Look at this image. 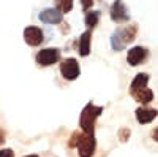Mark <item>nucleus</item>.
Returning a JSON list of instances; mask_svg holds the SVG:
<instances>
[{"mask_svg": "<svg viewBox=\"0 0 158 157\" xmlns=\"http://www.w3.org/2000/svg\"><path fill=\"white\" fill-rule=\"evenodd\" d=\"M103 113V107H97L92 102H89L81 111L79 116V127H81V132L87 133V135H95V124L97 119L101 116Z\"/></svg>", "mask_w": 158, "mask_h": 157, "instance_id": "1", "label": "nucleus"}, {"mask_svg": "<svg viewBox=\"0 0 158 157\" xmlns=\"http://www.w3.org/2000/svg\"><path fill=\"white\" fill-rule=\"evenodd\" d=\"M60 56H62L60 49H57V48H44V49L36 52L35 60H36V63L40 65V67H51V65L60 62Z\"/></svg>", "mask_w": 158, "mask_h": 157, "instance_id": "2", "label": "nucleus"}, {"mask_svg": "<svg viewBox=\"0 0 158 157\" xmlns=\"http://www.w3.org/2000/svg\"><path fill=\"white\" fill-rule=\"evenodd\" d=\"M77 154L79 157H94L95 151H97V140L95 135H87V133H81L79 141L76 145Z\"/></svg>", "mask_w": 158, "mask_h": 157, "instance_id": "3", "label": "nucleus"}, {"mask_svg": "<svg viewBox=\"0 0 158 157\" xmlns=\"http://www.w3.org/2000/svg\"><path fill=\"white\" fill-rule=\"evenodd\" d=\"M60 73L67 81H74L76 78L81 75V67H79V62L74 57H67L63 59L60 63Z\"/></svg>", "mask_w": 158, "mask_h": 157, "instance_id": "4", "label": "nucleus"}, {"mask_svg": "<svg viewBox=\"0 0 158 157\" xmlns=\"http://www.w3.org/2000/svg\"><path fill=\"white\" fill-rule=\"evenodd\" d=\"M109 15L115 24H127L130 21V11H128L127 5L123 3V0H115L111 5Z\"/></svg>", "mask_w": 158, "mask_h": 157, "instance_id": "5", "label": "nucleus"}, {"mask_svg": "<svg viewBox=\"0 0 158 157\" xmlns=\"http://www.w3.org/2000/svg\"><path fill=\"white\" fill-rule=\"evenodd\" d=\"M24 41L27 43L32 48L40 46L44 41V33L40 27H35V25H29V27L24 29Z\"/></svg>", "mask_w": 158, "mask_h": 157, "instance_id": "6", "label": "nucleus"}, {"mask_svg": "<svg viewBox=\"0 0 158 157\" xmlns=\"http://www.w3.org/2000/svg\"><path fill=\"white\" fill-rule=\"evenodd\" d=\"M149 57V51L144 46H133L127 52V62L131 67H138L142 62H146Z\"/></svg>", "mask_w": 158, "mask_h": 157, "instance_id": "7", "label": "nucleus"}, {"mask_svg": "<svg viewBox=\"0 0 158 157\" xmlns=\"http://www.w3.org/2000/svg\"><path fill=\"white\" fill-rule=\"evenodd\" d=\"M38 19L43 24H60L63 21V15L57 8H44L43 11H40Z\"/></svg>", "mask_w": 158, "mask_h": 157, "instance_id": "8", "label": "nucleus"}, {"mask_svg": "<svg viewBox=\"0 0 158 157\" xmlns=\"http://www.w3.org/2000/svg\"><path fill=\"white\" fill-rule=\"evenodd\" d=\"M135 114H136V121H138L139 124H150L152 121H155V119H156V116H158V110L142 107V108H138Z\"/></svg>", "mask_w": 158, "mask_h": 157, "instance_id": "9", "label": "nucleus"}, {"mask_svg": "<svg viewBox=\"0 0 158 157\" xmlns=\"http://www.w3.org/2000/svg\"><path fill=\"white\" fill-rule=\"evenodd\" d=\"M90 43H92V32L85 30L81 37H79V46H77L79 56L87 57L90 54Z\"/></svg>", "mask_w": 158, "mask_h": 157, "instance_id": "10", "label": "nucleus"}, {"mask_svg": "<svg viewBox=\"0 0 158 157\" xmlns=\"http://www.w3.org/2000/svg\"><path fill=\"white\" fill-rule=\"evenodd\" d=\"M131 97H133L138 103H141V105H147V103H150L153 100V92L146 86V87H142V89L135 90V92L131 94Z\"/></svg>", "mask_w": 158, "mask_h": 157, "instance_id": "11", "label": "nucleus"}, {"mask_svg": "<svg viewBox=\"0 0 158 157\" xmlns=\"http://www.w3.org/2000/svg\"><path fill=\"white\" fill-rule=\"evenodd\" d=\"M120 35H122V40H123L125 45L133 43L136 40V35H138V25L136 24H130V25H127L125 29H120Z\"/></svg>", "mask_w": 158, "mask_h": 157, "instance_id": "12", "label": "nucleus"}, {"mask_svg": "<svg viewBox=\"0 0 158 157\" xmlns=\"http://www.w3.org/2000/svg\"><path fill=\"white\" fill-rule=\"evenodd\" d=\"M147 83H149V75H147V73H138V75L133 78L131 84H130V94H133L135 90H138V89L146 87Z\"/></svg>", "mask_w": 158, "mask_h": 157, "instance_id": "13", "label": "nucleus"}, {"mask_svg": "<svg viewBox=\"0 0 158 157\" xmlns=\"http://www.w3.org/2000/svg\"><path fill=\"white\" fill-rule=\"evenodd\" d=\"M111 46H112V49L114 51H117V52H120V51H123L125 49V43H123V40H122V35H120V29H117L112 35H111Z\"/></svg>", "mask_w": 158, "mask_h": 157, "instance_id": "14", "label": "nucleus"}, {"mask_svg": "<svg viewBox=\"0 0 158 157\" xmlns=\"http://www.w3.org/2000/svg\"><path fill=\"white\" fill-rule=\"evenodd\" d=\"M84 22L89 29H95L100 22V11H87V15L84 18Z\"/></svg>", "mask_w": 158, "mask_h": 157, "instance_id": "15", "label": "nucleus"}, {"mask_svg": "<svg viewBox=\"0 0 158 157\" xmlns=\"http://www.w3.org/2000/svg\"><path fill=\"white\" fill-rule=\"evenodd\" d=\"M56 8L65 15V13H70L73 10V0H56Z\"/></svg>", "mask_w": 158, "mask_h": 157, "instance_id": "16", "label": "nucleus"}, {"mask_svg": "<svg viewBox=\"0 0 158 157\" xmlns=\"http://www.w3.org/2000/svg\"><path fill=\"white\" fill-rule=\"evenodd\" d=\"M117 137L118 140H120L122 143H127L131 137V130L128 127H122V129H118V132H117Z\"/></svg>", "mask_w": 158, "mask_h": 157, "instance_id": "17", "label": "nucleus"}, {"mask_svg": "<svg viewBox=\"0 0 158 157\" xmlns=\"http://www.w3.org/2000/svg\"><path fill=\"white\" fill-rule=\"evenodd\" d=\"M81 133H82V132H74V133L71 135V138H70V141H68V148H76V145H77V141H79V137H81Z\"/></svg>", "mask_w": 158, "mask_h": 157, "instance_id": "18", "label": "nucleus"}, {"mask_svg": "<svg viewBox=\"0 0 158 157\" xmlns=\"http://www.w3.org/2000/svg\"><path fill=\"white\" fill-rule=\"evenodd\" d=\"M0 157H15V151L10 148H3L0 149Z\"/></svg>", "mask_w": 158, "mask_h": 157, "instance_id": "19", "label": "nucleus"}, {"mask_svg": "<svg viewBox=\"0 0 158 157\" xmlns=\"http://www.w3.org/2000/svg\"><path fill=\"white\" fill-rule=\"evenodd\" d=\"M92 5H94V0H81V7L84 11H89L92 8Z\"/></svg>", "mask_w": 158, "mask_h": 157, "instance_id": "20", "label": "nucleus"}, {"mask_svg": "<svg viewBox=\"0 0 158 157\" xmlns=\"http://www.w3.org/2000/svg\"><path fill=\"white\" fill-rule=\"evenodd\" d=\"M152 140L158 143V127H155V129L152 130Z\"/></svg>", "mask_w": 158, "mask_h": 157, "instance_id": "21", "label": "nucleus"}, {"mask_svg": "<svg viewBox=\"0 0 158 157\" xmlns=\"http://www.w3.org/2000/svg\"><path fill=\"white\" fill-rule=\"evenodd\" d=\"M5 137H6V135H5V130L0 129V146H2L3 143H5Z\"/></svg>", "mask_w": 158, "mask_h": 157, "instance_id": "22", "label": "nucleus"}, {"mask_svg": "<svg viewBox=\"0 0 158 157\" xmlns=\"http://www.w3.org/2000/svg\"><path fill=\"white\" fill-rule=\"evenodd\" d=\"M24 157H38L36 154H29V155H24Z\"/></svg>", "mask_w": 158, "mask_h": 157, "instance_id": "23", "label": "nucleus"}]
</instances>
